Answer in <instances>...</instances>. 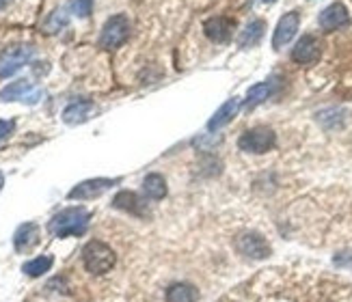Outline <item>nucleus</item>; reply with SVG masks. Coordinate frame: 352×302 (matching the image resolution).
I'll use <instances>...</instances> for the list:
<instances>
[{
	"mask_svg": "<svg viewBox=\"0 0 352 302\" xmlns=\"http://www.w3.org/2000/svg\"><path fill=\"white\" fill-rule=\"evenodd\" d=\"M69 9L78 18H89L94 11V0H69Z\"/></svg>",
	"mask_w": 352,
	"mask_h": 302,
	"instance_id": "obj_24",
	"label": "nucleus"
},
{
	"mask_svg": "<svg viewBox=\"0 0 352 302\" xmlns=\"http://www.w3.org/2000/svg\"><path fill=\"white\" fill-rule=\"evenodd\" d=\"M320 54H322V45H320L318 37H314V35L300 37L294 45V50H292V58L300 65L316 63V60L320 58Z\"/></svg>",
	"mask_w": 352,
	"mask_h": 302,
	"instance_id": "obj_10",
	"label": "nucleus"
},
{
	"mask_svg": "<svg viewBox=\"0 0 352 302\" xmlns=\"http://www.w3.org/2000/svg\"><path fill=\"white\" fill-rule=\"evenodd\" d=\"M52 264H54V259H52V255H43V257H35V259H30V262H26V264L22 266V272H24V275H28V277H33V279H37V277L45 275V272H50Z\"/></svg>",
	"mask_w": 352,
	"mask_h": 302,
	"instance_id": "obj_20",
	"label": "nucleus"
},
{
	"mask_svg": "<svg viewBox=\"0 0 352 302\" xmlns=\"http://www.w3.org/2000/svg\"><path fill=\"white\" fill-rule=\"evenodd\" d=\"M67 20H69L67 13L63 9H56L48 18V22H45V30H48V33H58V30H63L67 26Z\"/></svg>",
	"mask_w": 352,
	"mask_h": 302,
	"instance_id": "obj_23",
	"label": "nucleus"
},
{
	"mask_svg": "<svg viewBox=\"0 0 352 302\" xmlns=\"http://www.w3.org/2000/svg\"><path fill=\"white\" fill-rule=\"evenodd\" d=\"M13 3V0H0V11H3V9H7L9 5Z\"/></svg>",
	"mask_w": 352,
	"mask_h": 302,
	"instance_id": "obj_26",
	"label": "nucleus"
},
{
	"mask_svg": "<svg viewBox=\"0 0 352 302\" xmlns=\"http://www.w3.org/2000/svg\"><path fill=\"white\" fill-rule=\"evenodd\" d=\"M318 22H320V26H322L324 30H338V28H344V26L350 24V15H348L346 5L333 3L322 13H320Z\"/></svg>",
	"mask_w": 352,
	"mask_h": 302,
	"instance_id": "obj_12",
	"label": "nucleus"
},
{
	"mask_svg": "<svg viewBox=\"0 0 352 302\" xmlns=\"http://www.w3.org/2000/svg\"><path fill=\"white\" fill-rule=\"evenodd\" d=\"M238 111H240V100L238 97H232V100H227L221 108L214 113V117L208 121V130L210 132H217V130H221L223 126H227L229 121H232L236 115H238Z\"/></svg>",
	"mask_w": 352,
	"mask_h": 302,
	"instance_id": "obj_16",
	"label": "nucleus"
},
{
	"mask_svg": "<svg viewBox=\"0 0 352 302\" xmlns=\"http://www.w3.org/2000/svg\"><path fill=\"white\" fill-rule=\"evenodd\" d=\"M270 93H272V84H270V82H259V84L251 86V89H249V93H247V97H244V108H249V111L255 108V106H259L262 102H266Z\"/></svg>",
	"mask_w": 352,
	"mask_h": 302,
	"instance_id": "obj_21",
	"label": "nucleus"
},
{
	"mask_svg": "<svg viewBox=\"0 0 352 302\" xmlns=\"http://www.w3.org/2000/svg\"><path fill=\"white\" fill-rule=\"evenodd\" d=\"M94 113H96V104L89 102V100H80V102L69 104L67 108L63 111V121L69 126H78V124L89 121Z\"/></svg>",
	"mask_w": 352,
	"mask_h": 302,
	"instance_id": "obj_15",
	"label": "nucleus"
},
{
	"mask_svg": "<svg viewBox=\"0 0 352 302\" xmlns=\"http://www.w3.org/2000/svg\"><path fill=\"white\" fill-rule=\"evenodd\" d=\"M236 248L242 255L251 257V259H266V257L270 255L268 242L262 235H257V233H242L236 240Z\"/></svg>",
	"mask_w": 352,
	"mask_h": 302,
	"instance_id": "obj_9",
	"label": "nucleus"
},
{
	"mask_svg": "<svg viewBox=\"0 0 352 302\" xmlns=\"http://www.w3.org/2000/svg\"><path fill=\"white\" fill-rule=\"evenodd\" d=\"M274 143H277V134L264 126L247 130L238 139V147L247 151V154H266V151L274 147Z\"/></svg>",
	"mask_w": 352,
	"mask_h": 302,
	"instance_id": "obj_5",
	"label": "nucleus"
},
{
	"mask_svg": "<svg viewBox=\"0 0 352 302\" xmlns=\"http://www.w3.org/2000/svg\"><path fill=\"white\" fill-rule=\"evenodd\" d=\"M166 302H197L199 292L197 287L188 285V283H175L166 290Z\"/></svg>",
	"mask_w": 352,
	"mask_h": 302,
	"instance_id": "obj_18",
	"label": "nucleus"
},
{
	"mask_svg": "<svg viewBox=\"0 0 352 302\" xmlns=\"http://www.w3.org/2000/svg\"><path fill=\"white\" fill-rule=\"evenodd\" d=\"M89 220L91 214L85 207H65L52 216L48 222V231L54 237H80L89 229Z\"/></svg>",
	"mask_w": 352,
	"mask_h": 302,
	"instance_id": "obj_1",
	"label": "nucleus"
},
{
	"mask_svg": "<svg viewBox=\"0 0 352 302\" xmlns=\"http://www.w3.org/2000/svg\"><path fill=\"white\" fill-rule=\"evenodd\" d=\"M41 100V91L28 80H15L0 91V102H26L37 104Z\"/></svg>",
	"mask_w": 352,
	"mask_h": 302,
	"instance_id": "obj_7",
	"label": "nucleus"
},
{
	"mask_svg": "<svg viewBox=\"0 0 352 302\" xmlns=\"http://www.w3.org/2000/svg\"><path fill=\"white\" fill-rule=\"evenodd\" d=\"M119 184V179H106V177H96V179H85L78 186H74L67 194L69 201H89L98 199L106 190H111L113 186Z\"/></svg>",
	"mask_w": 352,
	"mask_h": 302,
	"instance_id": "obj_6",
	"label": "nucleus"
},
{
	"mask_svg": "<svg viewBox=\"0 0 352 302\" xmlns=\"http://www.w3.org/2000/svg\"><path fill=\"white\" fill-rule=\"evenodd\" d=\"M318 121L324 128H338V126H342V121H344V113L340 108H329V111L318 113Z\"/></svg>",
	"mask_w": 352,
	"mask_h": 302,
	"instance_id": "obj_22",
	"label": "nucleus"
},
{
	"mask_svg": "<svg viewBox=\"0 0 352 302\" xmlns=\"http://www.w3.org/2000/svg\"><path fill=\"white\" fill-rule=\"evenodd\" d=\"M115 262H117L115 251L100 240L89 242V244L82 248V264H85L87 272H91V275H96V277L111 272L115 268Z\"/></svg>",
	"mask_w": 352,
	"mask_h": 302,
	"instance_id": "obj_2",
	"label": "nucleus"
},
{
	"mask_svg": "<svg viewBox=\"0 0 352 302\" xmlns=\"http://www.w3.org/2000/svg\"><path fill=\"white\" fill-rule=\"evenodd\" d=\"M113 205L117 209L128 211V214H134V216H147V205H145V201L136 192H130V190H121L115 196V199H113Z\"/></svg>",
	"mask_w": 352,
	"mask_h": 302,
	"instance_id": "obj_14",
	"label": "nucleus"
},
{
	"mask_svg": "<svg viewBox=\"0 0 352 302\" xmlns=\"http://www.w3.org/2000/svg\"><path fill=\"white\" fill-rule=\"evenodd\" d=\"M264 3H274V0H264Z\"/></svg>",
	"mask_w": 352,
	"mask_h": 302,
	"instance_id": "obj_28",
	"label": "nucleus"
},
{
	"mask_svg": "<svg viewBox=\"0 0 352 302\" xmlns=\"http://www.w3.org/2000/svg\"><path fill=\"white\" fill-rule=\"evenodd\" d=\"M130 20L128 15L124 13H117L113 18L106 20V24L102 26V33H100V45L104 50H115L119 45H124L130 37Z\"/></svg>",
	"mask_w": 352,
	"mask_h": 302,
	"instance_id": "obj_3",
	"label": "nucleus"
},
{
	"mask_svg": "<svg viewBox=\"0 0 352 302\" xmlns=\"http://www.w3.org/2000/svg\"><path fill=\"white\" fill-rule=\"evenodd\" d=\"M13 128H15L13 121H0V141H5L7 136L13 132Z\"/></svg>",
	"mask_w": 352,
	"mask_h": 302,
	"instance_id": "obj_25",
	"label": "nucleus"
},
{
	"mask_svg": "<svg viewBox=\"0 0 352 302\" xmlns=\"http://www.w3.org/2000/svg\"><path fill=\"white\" fill-rule=\"evenodd\" d=\"M39 237H41L39 226L35 222H24L13 233V246L18 253H28L39 244Z\"/></svg>",
	"mask_w": 352,
	"mask_h": 302,
	"instance_id": "obj_13",
	"label": "nucleus"
},
{
	"mask_svg": "<svg viewBox=\"0 0 352 302\" xmlns=\"http://www.w3.org/2000/svg\"><path fill=\"white\" fill-rule=\"evenodd\" d=\"M264 30H266V22L264 20L249 22L247 26H244L242 33H240V37H238L240 48H253V45H257L259 41H262V37H264Z\"/></svg>",
	"mask_w": 352,
	"mask_h": 302,
	"instance_id": "obj_17",
	"label": "nucleus"
},
{
	"mask_svg": "<svg viewBox=\"0 0 352 302\" xmlns=\"http://www.w3.org/2000/svg\"><path fill=\"white\" fill-rule=\"evenodd\" d=\"M3 186H5V175L0 173V190H3Z\"/></svg>",
	"mask_w": 352,
	"mask_h": 302,
	"instance_id": "obj_27",
	"label": "nucleus"
},
{
	"mask_svg": "<svg viewBox=\"0 0 352 302\" xmlns=\"http://www.w3.org/2000/svg\"><path fill=\"white\" fill-rule=\"evenodd\" d=\"M143 190H145V194L149 196L151 201H160L166 196V181L158 173H149L143 179Z\"/></svg>",
	"mask_w": 352,
	"mask_h": 302,
	"instance_id": "obj_19",
	"label": "nucleus"
},
{
	"mask_svg": "<svg viewBox=\"0 0 352 302\" xmlns=\"http://www.w3.org/2000/svg\"><path fill=\"white\" fill-rule=\"evenodd\" d=\"M234 28H236V22L232 18H210L206 24H204V30L208 39H212L214 43H227L234 35Z\"/></svg>",
	"mask_w": 352,
	"mask_h": 302,
	"instance_id": "obj_11",
	"label": "nucleus"
},
{
	"mask_svg": "<svg viewBox=\"0 0 352 302\" xmlns=\"http://www.w3.org/2000/svg\"><path fill=\"white\" fill-rule=\"evenodd\" d=\"M33 54H35V48L33 45H26V43L5 48L3 52H0V80L9 78V76H13L18 69H22L26 63H30Z\"/></svg>",
	"mask_w": 352,
	"mask_h": 302,
	"instance_id": "obj_4",
	"label": "nucleus"
},
{
	"mask_svg": "<svg viewBox=\"0 0 352 302\" xmlns=\"http://www.w3.org/2000/svg\"><path fill=\"white\" fill-rule=\"evenodd\" d=\"M298 24H300V15H298L296 11L285 13L283 18L279 20L277 28H274V35H272V48H274V50L285 48V45L294 39L296 30H298Z\"/></svg>",
	"mask_w": 352,
	"mask_h": 302,
	"instance_id": "obj_8",
	"label": "nucleus"
}]
</instances>
